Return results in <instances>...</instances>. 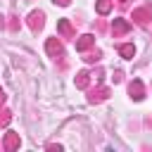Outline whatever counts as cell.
Instances as JSON below:
<instances>
[{
	"label": "cell",
	"mask_w": 152,
	"mask_h": 152,
	"mask_svg": "<svg viewBox=\"0 0 152 152\" xmlns=\"http://www.w3.org/2000/svg\"><path fill=\"white\" fill-rule=\"evenodd\" d=\"M150 19H152V5H145V7H140V10H133V21H135V24L145 26Z\"/></svg>",
	"instance_id": "obj_1"
},
{
	"label": "cell",
	"mask_w": 152,
	"mask_h": 152,
	"mask_svg": "<svg viewBox=\"0 0 152 152\" xmlns=\"http://www.w3.org/2000/svg\"><path fill=\"white\" fill-rule=\"evenodd\" d=\"M45 50H48V55H50V57H55V59H59V57L64 55V50H62V43H59L57 38H48V43H45Z\"/></svg>",
	"instance_id": "obj_2"
},
{
	"label": "cell",
	"mask_w": 152,
	"mask_h": 152,
	"mask_svg": "<svg viewBox=\"0 0 152 152\" xmlns=\"http://www.w3.org/2000/svg\"><path fill=\"white\" fill-rule=\"evenodd\" d=\"M107 97H109V88H107V86H100L97 90H95V88L90 90L88 102H93V104H95V102H102V100H107Z\"/></svg>",
	"instance_id": "obj_3"
},
{
	"label": "cell",
	"mask_w": 152,
	"mask_h": 152,
	"mask_svg": "<svg viewBox=\"0 0 152 152\" xmlns=\"http://www.w3.org/2000/svg\"><path fill=\"white\" fill-rule=\"evenodd\" d=\"M128 31H131V24H128L126 19H114V24H112L114 38H116V36H124V33H128Z\"/></svg>",
	"instance_id": "obj_4"
},
{
	"label": "cell",
	"mask_w": 152,
	"mask_h": 152,
	"mask_svg": "<svg viewBox=\"0 0 152 152\" xmlns=\"http://www.w3.org/2000/svg\"><path fill=\"white\" fill-rule=\"evenodd\" d=\"M43 12H31L28 14V28L31 31H38V28H43Z\"/></svg>",
	"instance_id": "obj_5"
},
{
	"label": "cell",
	"mask_w": 152,
	"mask_h": 152,
	"mask_svg": "<svg viewBox=\"0 0 152 152\" xmlns=\"http://www.w3.org/2000/svg\"><path fill=\"white\" fill-rule=\"evenodd\" d=\"M93 43H95V36L86 33V36H81V38L76 40V50H78V52H86L88 48H93Z\"/></svg>",
	"instance_id": "obj_6"
},
{
	"label": "cell",
	"mask_w": 152,
	"mask_h": 152,
	"mask_svg": "<svg viewBox=\"0 0 152 152\" xmlns=\"http://www.w3.org/2000/svg\"><path fill=\"white\" fill-rule=\"evenodd\" d=\"M5 150H17L19 147V133H12V131H7V135H5V145H2Z\"/></svg>",
	"instance_id": "obj_7"
},
{
	"label": "cell",
	"mask_w": 152,
	"mask_h": 152,
	"mask_svg": "<svg viewBox=\"0 0 152 152\" xmlns=\"http://www.w3.org/2000/svg\"><path fill=\"white\" fill-rule=\"evenodd\" d=\"M57 31H59L62 36H66V38H74V26L69 24V19H59V24H57Z\"/></svg>",
	"instance_id": "obj_8"
},
{
	"label": "cell",
	"mask_w": 152,
	"mask_h": 152,
	"mask_svg": "<svg viewBox=\"0 0 152 152\" xmlns=\"http://www.w3.org/2000/svg\"><path fill=\"white\" fill-rule=\"evenodd\" d=\"M128 93H131V97H133V100H142L145 88H142V83H140V81H133V83H131V88H128Z\"/></svg>",
	"instance_id": "obj_9"
},
{
	"label": "cell",
	"mask_w": 152,
	"mask_h": 152,
	"mask_svg": "<svg viewBox=\"0 0 152 152\" xmlns=\"http://www.w3.org/2000/svg\"><path fill=\"white\" fill-rule=\"evenodd\" d=\"M90 83V74L88 71H78L76 74V88H88Z\"/></svg>",
	"instance_id": "obj_10"
},
{
	"label": "cell",
	"mask_w": 152,
	"mask_h": 152,
	"mask_svg": "<svg viewBox=\"0 0 152 152\" xmlns=\"http://www.w3.org/2000/svg\"><path fill=\"white\" fill-rule=\"evenodd\" d=\"M112 5H114V0H97V5H95V10H97V14H109V10H112Z\"/></svg>",
	"instance_id": "obj_11"
},
{
	"label": "cell",
	"mask_w": 152,
	"mask_h": 152,
	"mask_svg": "<svg viewBox=\"0 0 152 152\" xmlns=\"http://www.w3.org/2000/svg\"><path fill=\"white\" fill-rule=\"evenodd\" d=\"M119 52H121L126 59H133V55H135V48H133L131 43H126V45H119Z\"/></svg>",
	"instance_id": "obj_12"
},
{
	"label": "cell",
	"mask_w": 152,
	"mask_h": 152,
	"mask_svg": "<svg viewBox=\"0 0 152 152\" xmlns=\"http://www.w3.org/2000/svg\"><path fill=\"white\" fill-rule=\"evenodd\" d=\"M10 121H12V112H7V109H5V112H0V128H5Z\"/></svg>",
	"instance_id": "obj_13"
},
{
	"label": "cell",
	"mask_w": 152,
	"mask_h": 152,
	"mask_svg": "<svg viewBox=\"0 0 152 152\" xmlns=\"http://www.w3.org/2000/svg\"><path fill=\"white\" fill-rule=\"evenodd\" d=\"M10 28L17 31V28H19V19H12V21H10Z\"/></svg>",
	"instance_id": "obj_14"
},
{
	"label": "cell",
	"mask_w": 152,
	"mask_h": 152,
	"mask_svg": "<svg viewBox=\"0 0 152 152\" xmlns=\"http://www.w3.org/2000/svg\"><path fill=\"white\" fill-rule=\"evenodd\" d=\"M52 2H55V5H62V7H66L71 0H52Z\"/></svg>",
	"instance_id": "obj_15"
},
{
	"label": "cell",
	"mask_w": 152,
	"mask_h": 152,
	"mask_svg": "<svg viewBox=\"0 0 152 152\" xmlns=\"http://www.w3.org/2000/svg\"><path fill=\"white\" fill-rule=\"evenodd\" d=\"M0 28H5V17L0 14Z\"/></svg>",
	"instance_id": "obj_16"
},
{
	"label": "cell",
	"mask_w": 152,
	"mask_h": 152,
	"mask_svg": "<svg viewBox=\"0 0 152 152\" xmlns=\"http://www.w3.org/2000/svg\"><path fill=\"white\" fill-rule=\"evenodd\" d=\"M2 102H5V93L0 90V104H2Z\"/></svg>",
	"instance_id": "obj_17"
}]
</instances>
